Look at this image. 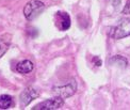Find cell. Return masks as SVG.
Returning a JSON list of instances; mask_svg holds the SVG:
<instances>
[{
	"mask_svg": "<svg viewBox=\"0 0 130 110\" xmlns=\"http://www.w3.org/2000/svg\"><path fill=\"white\" fill-rule=\"evenodd\" d=\"M13 106V98L12 96L2 94L0 95V109H9Z\"/></svg>",
	"mask_w": 130,
	"mask_h": 110,
	"instance_id": "cell-10",
	"label": "cell"
},
{
	"mask_svg": "<svg viewBox=\"0 0 130 110\" xmlns=\"http://www.w3.org/2000/svg\"><path fill=\"white\" fill-rule=\"evenodd\" d=\"M109 63L111 65H114V66L121 67V68H125L128 65V60L123 57V56H114L109 60Z\"/></svg>",
	"mask_w": 130,
	"mask_h": 110,
	"instance_id": "cell-9",
	"label": "cell"
},
{
	"mask_svg": "<svg viewBox=\"0 0 130 110\" xmlns=\"http://www.w3.org/2000/svg\"><path fill=\"white\" fill-rule=\"evenodd\" d=\"M76 91H77V82L75 79H70L66 85L64 86H58L52 88V93L55 96H59L65 100L70 96H73Z\"/></svg>",
	"mask_w": 130,
	"mask_h": 110,
	"instance_id": "cell-1",
	"label": "cell"
},
{
	"mask_svg": "<svg viewBox=\"0 0 130 110\" xmlns=\"http://www.w3.org/2000/svg\"><path fill=\"white\" fill-rule=\"evenodd\" d=\"M34 65L30 60H24V61H20L19 63H17L16 65V71L19 74H29L33 71Z\"/></svg>",
	"mask_w": 130,
	"mask_h": 110,
	"instance_id": "cell-8",
	"label": "cell"
},
{
	"mask_svg": "<svg viewBox=\"0 0 130 110\" xmlns=\"http://www.w3.org/2000/svg\"><path fill=\"white\" fill-rule=\"evenodd\" d=\"M123 13L124 14H130V0H128L127 4L125 5V8L123 10Z\"/></svg>",
	"mask_w": 130,
	"mask_h": 110,
	"instance_id": "cell-11",
	"label": "cell"
},
{
	"mask_svg": "<svg viewBox=\"0 0 130 110\" xmlns=\"http://www.w3.org/2000/svg\"><path fill=\"white\" fill-rule=\"evenodd\" d=\"M55 21H56V26L59 30L65 31L69 29L70 27V16L68 13L63 12V11H59L56 13L55 16Z\"/></svg>",
	"mask_w": 130,
	"mask_h": 110,
	"instance_id": "cell-6",
	"label": "cell"
},
{
	"mask_svg": "<svg viewBox=\"0 0 130 110\" xmlns=\"http://www.w3.org/2000/svg\"><path fill=\"white\" fill-rule=\"evenodd\" d=\"M40 96V92L35 90L34 88L32 87H28L20 93V96H19V103H20V106L21 107H27L29 104L37 98Z\"/></svg>",
	"mask_w": 130,
	"mask_h": 110,
	"instance_id": "cell-5",
	"label": "cell"
},
{
	"mask_svg": "<svg viewBox=\"0 0 130 110\" xmlns=\"http://www.w3.org/2000/svg\"><path fill=\"white\" fill-rule=\"evenodd\" d=\"M130 35V19L123 18L117 26L112 27L110 30V36L115 40H121Z\"/></svg>",
	"mask_w": 130,
	"mask_h": 110,
	"instance_id": "cell-3",
	"label": "cell"
},
{
	"mask_svg": "<svg viewBox=\"0 0 130 110\" xmlns=\"http://www.w3.org/2000/svg\"><path fill=\"white\" fill-rule=\"evenodd\" d=\"M64 106V100L59 96H55L53 98H49L40 104H37L32 110H57Z\"/></svg>",
	"mask_w": 130,
	"mask_h": 110,
	"instance_id": "cell-4",
	"label": "cell"
},
{
	"mask_svg": "<svg viewBox=\"0 0 130 110\" xmlns=\"http://www.w3.org/2000/svg\"><path fill=\"white\" fill-rule=\"evenodd\" d=\"M45 9L44 2L40 0H31L25 5L24 8V15L28 20H32L37 17Z\"/></svg>",
	"mask_w": 130,
	"mask_h": 110,
	"instance_id": "cell-2",
	"label": "cell"
},
{
	"mask_svg": "<svg viewBox=\"0 0 130 110\" xmlns=\"http://www.w3.org/2000/svg\"><path fill=\"white\" fill-rule=\"evenodd\" d=\"M94 60L96 61V65H98V66H100V65H101V61H99L98 58H94Z\"/></svg>",
	"mask_w": 130,
	"mask_h": 110,
	"instance_id": "cell-12",
	"label": "cell"
},
{
	"mask_svg": "<svg viewBox=\"0 0 130 110\" xmlns=\"http://www.w3.org/2000/svg\"><path fill=\"white\" fill-rule=\"evenodd\" d=\"M11 41H12V35L9 33H4L0 35V58L4 56V53L8 51V49L11 45Z\"/></svg>",
	"mask_w": 130,
	"mask_h": 110,
	"instance_id": "cell-7",
	"label": "cell"
}]
</instances>
